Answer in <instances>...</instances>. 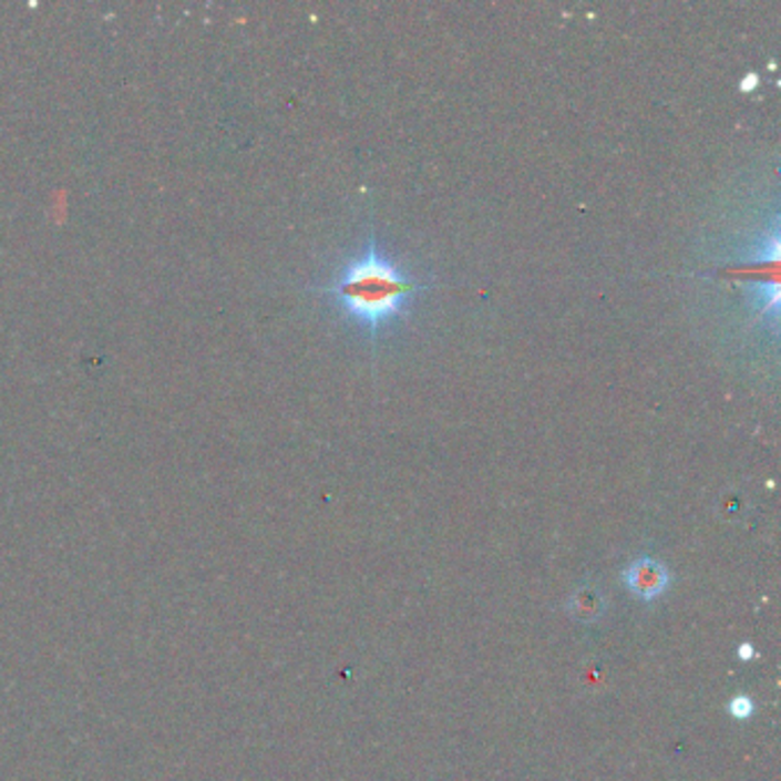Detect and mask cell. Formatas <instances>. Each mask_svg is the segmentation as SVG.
<instances>
[{
  "label": "cell",
  "mask_w": 781,
  "mask_h": 781,
  "mask_svg": "<svg viewBox=\"0 0 781 781\" xmlns=\"http://www.w3.org/2000/svg\"><path fill=\"white\" fill-rule=\"evenodd\" d=\"M427 289L411 280L381 253L377 239H369L362 255L351 259L332 287H326L337 308L356 326L377 339L381 330L399 321L411 308L413 298Z\"/></svg>",
  "instance_id": "6da1fadb"
},
{
  "label": "cell",
  "mask_w": 781,
  "mask_h": 781,
  "mask_svg": "<svg viewBox=\"0 0 781 781\" xmlns=\"http://www.w3.org/2000/svg\"><path fill=\"white\" fill-rule=\"evenodd\" d=\"M754 268L744 270L747 276H754V305L757 310H761L763 315H772L777 317V305H779V229L777 223H772L770 234H765L757 253H754Z\"/></svg>",
  "instance_id": "7a4b0ae2"
},
{
  "label": "cell",
  "mask_w": 781,
  "mask_h": 781,
  "mask_svg": "<svg viewBox=\"0 0 781 781\" xmlns=\"http://www.w3.org/2000/svg\"><path fill=\"white\" fill-rule=\"evenodd\" d=\"M669 583H671V575L665 568V564L651 557H639L630 562L628 568L624 571L626 589L639 600H656L660 594L667 592Z\"/></svg>",
  "instance_id": "3957f363"
},
{
  "label": "cell",
  "mask_w": 781,
  "mask_h": 781,
  "mask_svg": "<svg viewBox=\"0 0 781 781\" xmlns=\"http://www.w3.org/2000/svg\"><path fill=\"white\" fill-rule=\"evenodd\" d=\"M566 609H568V615L575 619V621H580V624H594L598 619H603L605 615V609H607V603H605V596L598 587L594 585H583L580 589H575L566 603Z\"/></svg>",
  "instance_id": "277c9868"
},
{
  "label": "cell",
  "mask_w": 781,
  "mask_h": 781,
  "mask_svg": "<svg viewBox=\"0 0 781 781\" xmlns=\"http://www.w3.org/2000/svg\"><path fill=\"white\" fill-rule=\"evenodd\" d=\"M752 710H754V703L747 699V697H736L731 703H729V712L733 718L738 720H747L752 716Z\"/></svg>",
  "instance_id": "5b68a950"
}]
</instances>
